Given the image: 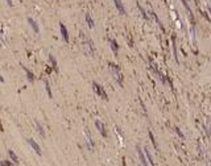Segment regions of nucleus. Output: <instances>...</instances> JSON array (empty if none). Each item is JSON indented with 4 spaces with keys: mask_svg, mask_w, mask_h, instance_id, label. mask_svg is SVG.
<instances>
[{
    "mask_svg": "<svg viewBox=\"0 0 211 166\" xmlns=\"http://www.w3.org/2000/svg\"><path fill=\"white\" fill-rule=\"evenodd\" d=\"M28 142L30 144V146H32V148H33V149H34L37 153H41V152H40V148H38V145H37V144H36L33 140H28Z\"/></svg>",
    "mask_w": 211,
    "mask_h": 166,
    "instance_id": "1",
    "label": "nucleus"
},
{
    "mask_svg": "<svg viewBox=\"0 0 211 166\" xmlns=\"http://www.w3.org/2000/svg\"><path fill=\"white\" fill-rule=\"evenodd\" d=\"M8 153H9V157H11V159L13 161V163H18V159H17V156L15 154V152H13V150H9Z\"/></svg>",
    "mask_w": 211,
    "mask_h": 166,
    "instance_id": "2",
    "label": "nucleus"
},
{
    "mask_svg": "<svg viewBox=\"0 0 211 166\" xmlns=\"http://www.w3.org/2000/svg\"><path fill=\"white\" fill-rule=\"evenodd\" d=\"M28 21H29V24H30V25L33 27V29H34V30L37 32V30H38V28H37V25H36V23L33 21V20H32V18H29V20H28Z\"/></svg>",
    "mask_w": 211,
    "mask_h": 166,
    "instance_id": "3",
    "label": "nucleus"
},
{
    "mask_svg": "<svg viewBox=\"0 0 211 166\" xmlns=\"http://www.w3.org/2000/svg\"><path fill=\"white\" fill-rule=\"evenodd\" d=\"M24 70H25V71H27V75H28V78H29V79H33V75H32V74H30V71H29V70H28V69H25V67H24Z\"/></svg>",
    "mask_w": 211,
    "mask_h": 166,
    "instance_id": "4",
    "label": "nucleus"
},
{
    "mask_svg": "<svg viewBox=\"0 0 211 166\" xmlns=\"http://www.w3.org/2000/svg\"><path fill=\"white\" fill-rule=\"evenodd\" d=\"M62 33H63V37H65V38L67 40V34H66V29H65V28H63V27H62Z\"/></svg>",
    "mask_w": 211,
    "mask_h": 166,
    "instance_id": "5",
    "label": "nucleus"
},
{
    "mask_svg": "<svg viewBox=\"0 0 211 166\" xmlns=\"http://www.w3.org/2000/svg\"><path fill=\"white\" fill-rule=\"evenodd\" d=\"M7 3H8L9 5H12V0H7Z\"/></svg>",
    "mask_w": 211,
    "mask_h": 166,
    "instance_id": "6",
    "label": "nucleus"
},
{
    "mask_svg": "<svg viewBox=\"0 0 211 166\" xmlns=\"http://www.w3.org/2000/svg\"><path fill=\"white\" fill-rule=\"evenodd\" d=\"M0 82H4V78H3L2 75H0Z\"/></svg>",
    "mask_w": 211,
    "mask_h": 166,
    "instance_id": "7",
    "label": "nucleus"
},
{
    "mask_svg": "<svg viewBox=\"0 0 211 166\" xmlns=\"http://www.w3.org/2000/svg\"><path fill=\"white\" fill-rule=\"evenodd\" d=\"M0 131H4V129H3V125H2V123H0Z\"/></svg>",
    "mask_w": 211,
    "mask_h": 166,
    "instance_id": "8",
    "label": "nucleus"
}]
</instances>
